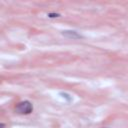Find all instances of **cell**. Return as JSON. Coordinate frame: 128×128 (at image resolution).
<instances>
[{
	"label": "cell",
	"mask_w": 128,
	"mask_h": 128,
	"mask_svg": "<svg viewBox=\"0 0 128 128\" xmlns=\"http://www.w3.org/2000/svg\"><path fill=\"white\" fill-rule=\"evenodd\" d=\"M106 128H107V127H106Z\"/></svg>",
	"instance_id": "5b68a950"
},
{
	"label": "cell",
	"mask_w": 128,
	"mask_h": 128,
	"mask_svg": "<svg viewBox=\"0 0 128 128\" xmlns=\"http://www.w3.org/2000/svg\"><path fill=\"white\" fill-rule=\"evenodd\" d=\"M15 111L18 114L27 115V114H30L33 111V106H32V104L29 101H22V102H19L16 105Z\"/></svg>",
	"instance_id": "6da1fadb"
},
{
	"label": "cell",
	"mask_w": 128,
	"mask_h": 128,
	"mask_svg": "<svg viewBox=\"0 0 128 128\" xmlns=\"http://www.w3.org/2000/svg\"><path fill=\"white\" fill-rule=\"evenodd\" d=\"M1 128H4V124L3 123H1Z\"/></svg>",
	"instance_id": "277c9868"
},
{
	"label": "cell",
	"mask_w": 128,
	"mask_h": 128,
	"mask_svg": "<svg viewBox=\"0 0 128 128\" xmlns=\"http://www.w3.org/2000/svg\"><path fill=\"white\" fill-rule=\"evenodd\" d=\"M48 16H49V17H58V16H60V15H59V14H52V13H49Z\"/></svg>",
	"instance_id": "3957f363"
},
{
	"label": "cell",
	"mask_w": 128,
	"mask_h": 128,
	"mask_svg": "<svg viewBox=\"0 0 128 128\" xmlns=\"http://www.w3.org/2000/svg\"><path fill=\"white\" fill-rule=\"evenodd\" d=\"M62 35L65 36L66 38H69V39H80V38H82V36L80 34H78L76 31H72V30L63 31Z\"/></svg>",
	"instance_id": "7a4b0ae2"
}]
</instances>
